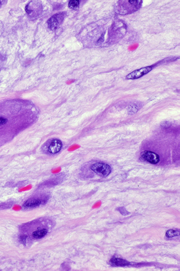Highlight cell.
I'll use <instances>...</instances> for the list:
<instances>
[{"label":"cell","mask_w":180,"mask_h":271,"mask_svg":"<svg viewBox=\"0 0 180 271\" xmlns=\"http://www.w3.org/2000/svg\"><path fill=\"white\" fill-rule=\"evenodd\" d=\"M110 262L111 265L114 267H125L130 264V262L125 259L114 257L111 259Z\"/></svg>","instance_id":"obj_6"},{"label":"cell","mask_w":180,"mask_h":271,"mask_svg":"<svg viewBox=\"0 0 180 271\" xmlns=\"http://www.w3.org/2000/svg\"><path fill=\"white\" fill-rule=\"evenodd\" d=\"M151 66H148L135 70L126 76L127 79H135L141 77L151 71Z\"/></svg>","instance_id":"obj_5"},{"label":"cell","mask_w":180,"mask_h":271,"mask_svg":"<svg viewBox=\"0 0 180 271\" xmlns=\"http://www.w3.org/2000/svg\"><path fill=\"white\" fill-rule=\"evenodd\" d=\"M140 155L142 158L152 164H157L160 161L159 156L153 152L144 151L142 152Z\"/></svg>","instance_id":"obj_4"},{"label":"cell","mask_w":180,"mask_h":271,"mask_svg":"<svg viewBox=\"0 0 180 271\" xmlns=\"http://www.w3.org/2000/svg\"><path fill=\"white\" fill-rule=\"evenodd\" d=\"M7 121V119L3 118V117H0V125L5 124Z\"/></svg>","instance_id":"obj_15"},{"label":"cell","mask_w":180,"mask_h":271,"mask_svg":"<svg viewBox=\"0 0 180 271\" xmlns=\"http://www.w3.org/2000/svg\"><path fill=\"white\" fill-rule=\"evenodd\" d=\"M141 105L139 103L138 104L135 102L131 103L129 104L127 108L128 113L129 115H132L136 113L140 109Z\"/></svg>","instance_id":"obj_8"},{"label":"cell","mask_w":180,"mask_h":271,"mask_svg":"<svg viewBox=\"0 0 180 271\" xmlns=\"http://www.w3.org/2000/svg\"><path fill=\"white\" fill-rule=\"evenodd\" d=\"M63 143L61 140L57 139H52L47 140L42 146V149L44 153L47 154H55L61 150Z\"/></svg>","instance_id":"obj_1"},{"label":"cell","mask_w":180,"mask_h":271,"mask_svg":"<svg viewBox=\"0 0 180 271\" xmlns=\"http://www.w3.org/2000/svg\"><path fill=\"white\" fill-rule=\"evenodd\" d=\"M47 233V230L46 229H42L37 230L32 233V236L34 238L36 239H40L44 237Z\"/></svg>","instance_id":"obj_9"},{"label":"cell","mask_w":180,"mask_h":271,"mask_svg":"<svg viewBox=\"0 0 180 271\" xmlns=\"http://www.w3.org/2000/svg\"><path fill=\"white\" fill-rule=\"evenodd\" d=\"M66 15V13L62 12L57 13L52 16L47 21L49 28L52 31L56 30L61 25Z\"/></svg>","instance_id":"obj_2"},{"label":"cell","mask_w":180,"mask_h":271,"mask_svg":"<svg viewBox=\"0 0 180 271\" xmlns=\"http://www.w3.org/2000/svg\"><path fill=\"white\" fill-rule=\"evenodd\" d=\"M118 210L120 212V213L122 214V215H124V216H126V215L130 214V213H129V212L128 211L125 207H119V208L118 209Z\"/></svg>","instance_id":"obj_13"},{"label":"cell","mask_w":180,"mask_h":271,"mask_svg":"<svg viewBox=\"0 0 180 271\" xmlns=\"http://www.w3.org/2000/svg\"><path fill=\"white\" fill-rule=\"evenodd\" d=\"M166 235L168 238L174 237L180 235V232L177 230H169L166 232Z\"/></svg>","instance_id":"obj_12"},{"label":"cell","mask_w":180,"mask_h":271,"mask_svg":"<svg viewBox=\"0 0 180 271\" xmlns=\"http://www.w3.org/2000/svg\"><path fill=\"white\" fill-rule=\"evenodd\" d=\"M79 1L78 0H71L69 3V7L70 9L77 10L79 9Z\"/></svg>","instance_id":"obj_11"},{"label":"cell","mask_w":180,"mask_h":271,"mask_svg":"<svg viewBox=\"0 0 180 271\" xmlns=\"http://www.w3.org/2000/svg\"><path fill=\"white\" fill-rule=\"evenodd\" d=\"M79 147L80 146H78V145H74V146H72L69 148V149H68V151H73L78 149Z\"/></svg>","instance_id":"obj_16"},{"label":"cell","mask_w":180,"mask_h":271,"mask_svg":"<svg viewBox=\"0 0 180 271\" xmlns=\"http://www.w3.org/2000/svg\"><path fill=\"white\" fill-rule=\"evenodd\" d=\"M171 122L168 121H164L162 122L161 126L163 129H168L171 126Z\"/></svg>","instance_id":"obj_14"},{"label":"cell","mask_w":180,"mask_h":271,"mask_svg":"<svg viewBox=\"0 0 180 271\" xmlns=\"http://www.w3.org/2000/svg\"><path fill=\"white\" fill-rule=\"evenodd\" d=\"M63 176L59 175L56 177L49 179L47 181L46 184H47V185H55L58 184L59 183L61 182V181L63 180Z\"/></svg>","instance_id":"obj_10"},{"label":"cell","mask_w":180,"mask_h":271,"mask_svg":"<svg viewBox=\"0 0 180 271\" xmlns=\"http://www.w3.org/2000/svg\"><path fill=\"white\" fill-rule=\"evenodd\" d=\"M41 203V201L39 199H30L25 202L24 204V206L26 208H35L39 206Z\"/></svg>","instance_id":"obj_7"},{"label":"cell","mask_w":180,"mask_h":271,"mask_svg":"<svg viewBox=\"0 0 180 271\" xmlns=\"http://www.w3.org/2000/svg\"><path fill=\"white\" fill-rule=\"evenodd\" d=\"M104 38V34H103V35L101 36V37L100 39H99V40H98V41L97 42V43L98 44V45L100 44H101V43H102V42H103Z\"/></svg>","instance_id":"obj_18"},{"label":"cell","mask_w":180,"mask_h":271,"mask_svg":"<svg viewBox=\"0 0 180 271\" xmlns=\"http://www.w3.org/2000/svg\"><path fill=\"white\" fill-rule=\"evenodd\" d=\"M60 171H61V168L60 167H58L52 170V172L53 174H55L60 172Z\"/></svg>","instance_id":"obj_17"},{"label":"cell","mask_w":180,"mask_h":271,"mask_svg":"<svg viewBox=\"0 0 180 271\" xmlns=\"http://www.w3.org/2000/svg\"><path fill=\"white\" fill-rule=\"evenodd\" d=\"M91 169L98 175L106 177L110 174L111 168L109 165L103 163H96L92 165Z\"/></svg>","instance_id":"obj_3"}]
</instances>
